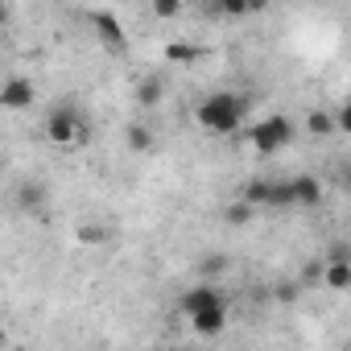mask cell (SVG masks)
I'll return each instance as SVG.
<instances>
[{"label":"cell","instance_id":"5bb4252c","mask_svg":"<svg viewBox=\"0 0 351 351\" xmlns=\"http://www.w3.org/2000/svg\"><path fill=\"white\" fill-rule=\"evenodd\" d=\"M252 211H256V207L240 199L236 207H228V223H236V228H240V223H248V219H252Z\"/></svg>","mask_w":351,"mask_h":351},{"label":"cell","instance_id":"d6986e66","mask_svg":"<svg viewBox=\"0 0 351 351\" xmlns=\"http://www.w3.org/2000/svg\"><path fill=\"white\" fill-rule=\"evenodd\" d=\"M223 269H228V261H223V256H211V261H207V273H223Z\"/></svg>","mask_w":351,"mask_h":351},{"label":"cell","instance_id":"5b68a950","mask_svg":"<svg viewBox=\"0 0 351 351\" xmlns=\"http://www.w3.org/2000/svg\"><path fill=\"white\" fill-rule=\"evenodd\" d=\"M191 322H195V330H199V335H219V330H223V322H228V306H223V302H215V306H207V310L191 314Z\"/></svg>","mask_w":351,"mask_h":351},{"label":"cell","instance_id":"7a4b0ae2","mask_svg":"<svg viewBox=\"0 0 351 351\" xmlns=\"http://www.w3.org/2000/svg\"><path fill=\"white\" fill-rule=\"evenodd\" d=\"M289 136H293L289 120H285V116H269V120L252 124V132H248V145H252L256 153H277L281 145H289Z\"/></svg>","mask_w":351,"mask_h":351},{"label":"cell","instance_id":"4fadbf2b","mask_svg":"<svg viewBox=\"0 0 351 351\" xmlns=\"http://www.w3.org/2000/svg\"><path fill=\"white\" fill-rule=\"evenodd\" d=\"M244 203H252V207L269 203V182H248L244 186Z\"/></svg>","mask_w":351,"mask_h":351},{"label":"cell","instance_id":"8992f818","mask_svg":"<svg viewBox=\"0 0 351 351\" xmlns=\"http://www.w3.org/2000/svg\"><path fill=\"white\" fill-rule=\"evenodd\" d=\"M91 25L99 29V38H104L112 50H124V42H128V38H124V29H120V21H116V17H108V13H95V17H91Z\"/></svg>","mask_w":351,"mask_h":351},{"label":"cell","instance_id":"ac0fdd59","mask_svg":"<svg viewBox=\"0 0 351 351\" xmlns=\"http://www.w3.org/2000/svg\"><path fill=\"white\" fill-rule=\"evenodd\" d=\"M157 99H161V87L157 83H145L141 87V104H157Z\"/></svg>","mask_w":351,"mask_h":351},{"label":"cell","instance_id":"3957f363","mask_svg":"<svg viewBox=\"0 0 351 351\" xmlns=\"http://www.w3.org/2000/svg\"><path fill=\"white\" fill-rule=\"evenodd\" d=\"M79 116L71 112V108H62V112H54L50 116V124H46V132H50V141H58V145H71L75 136H79Z\"/></svg>","mask_w":351,"mask_h":351},{"label":"cell","instance_id":"8fae6325","mask_svg":"<svg viewBox=\"0 0 351 351\" xmlns=\"http://www.w3.org/2000/svg\"><path fill=\"white\" fill-rule=\"evenodd\" d=\"M165 58H169V62H195V58H199V50H195L191 42H173V46L165 50Z\"/></svg>","mask_w":351,"mask_h":351},{"label":"cell","instance_id":"603a6c76","mask_svg":"<svg viewBox=\"0 0 351 351\" xmlns=\"http://www.w3.org/2000/svg\"><path fill=\"white\" fill-rule=\"evenodd\" d=\"M0 173H5V165H0Z\"/></svg>","mask_w":351,"mask_h":351},{"label":"cell","instance_id":"9a60e30c","mask_svg":"<svg viewBox=\"0 0 351 351\" xmlns=\"http://www.w3.org/2000/svg\"><path fill=\"white\" fill-rule=\"evenodd\" d=\"M178 9H182V0H153V17H161V21L178 17Z\"/></svg>","mask_w":351,"mask_h":351},{"label":"cell","instance_id":"ba28073f","mask_svg":"<svg viewBox=\"0 0 351 351\" xmlns=\"http://www.w3.org/2000/svg\"><path fill=\"white\" fill-rule=\"evenodd\" d=\"M318 281H326L330 289H347V285H351V265H347L343 256H335L330 265H322V277H318Z\"/></svg>","mask_w":351,"mask_h":351},{"label":"cell","instance_id":"ffe728a7","mask_svg":"<svg viewBox=\"0 0 351 351\" xmlns=\"http://www.w3.org/2000/svg\"><path fill=\"white\" fill-rule=\"evenodd\" d=\"M314 277H322V265H306V273H302V281H314Z\"/></svg>","mask_w":351,"mask_h":351},{"label":"cell","instance_id":"e0dca14e","mask_svg":"<svg viewBox=\"0 0 351 351\" xmlns=\"http://www.w3.org/2000/svg\"><path fill=\"white\" fill-rule=\"evenodd\" d=\"M17 203H21V207H34V203H42V186H25V191L17 195Z\"/></svg>","mask_w":351,"mask_h":351},{"label":"cell","instance_id":"2e32d148","mask_svg":"<svg viewBox=\"0 0 351 351\" xmlns=\"http://www.w3.org/2000/svg\"><path fill=\"white\" fill-rule=\"evenodd\" d=\"M306 128H310V132H335V116H326V112H314V116L306 120Z\"/></svg>","mask_w":351,"mask_h":351},{"label":"cell","instance_id":"7c38bea8","mask_svg":"<svg viewBox=\"0 0 351 351\" xmlns=\"http://www.w3.org/2000/svg\"><path fill=\"white\" fill-rule=\"evenodd\" d=\"M128 145H132L136 153H149V149H153V136H149L141 124H132V128H128Z\"/></svg>","mask_w":351,"mask_h":351},{"label":"cell","instance_id":"44dd1931","mask_svg":"<svg viewBox=\"0 0 351 351\" xmlns=\"http://www.w3.org/2000/svg\"><path fill=\"white\" fill-rule=\"evenodd\" d=\"M5 25H9V9H5V5H0V29H5Z\"/></svg>","mask_w":351,"mask_h":351},{"label":"cell","instance_id":"9c48e42d","mask_svg":"<svg viewBox=\"0 0 351 351\" xmlns=\"http://www.w3.org/2000/svg\"><path fill=\"white\" fill-rule=\"evenodd\" d=\"M289 191H293V203H306V207H314V203L322 199V191H318V182H314V178H293V182H289Z\"/></svg>","mask_w":351,"mask_h":351},{"label":"cell","instance_id":"52a82bcc","mask_svg":"<svg viewBox=\"0 0 351 351\" xmlns=\"http://www.w3.org/2000/svg\"><path fill=\"white\" fill-rule=\"evenodd\" d=\"M215 302H223L219 289H215V285H199V289H191V293L182 298V310H186V318H191V314H199V310H207V306H215Z\"/></svg>","mask_w":351,"mask_h":351},{"label":"cell","instance_id":"7402d4cb","mask_svg":"<svg viewBox=\"0 0 351 351\" xmlns=\"http://www.w3.org/2000/svg\"><path fill=\"white\" fill-rule=\"evenodd\" d=\"M5 343H9V335H5V330H0V347H5Z\"/></svg>","mask_w":351,"mask_h":351},{"label":"cell","instance_id":"30bf717a","mask_svg":"<svg viewBox=\"0 0 351 351\" xmlns=\"http://www.w3.org/2000/svg\"><path fill=\"white\" fill-rule=\"evenodd\" d=\"M215 13L219 17H244V13H252V0H215Z\"/></svg>","mask_w":351,"mask_h":351},{"label":"cell","instance_id":"277c9868","mask_svg":"<svg viewBox=\"0 0 351 351\" xmlns=\"http://www.w3.org/2000/svg\"><path fill=\"white\" fill-rule=\"evenodd\" d=\"M29 104H34V83H29V79H9L5 87H0V108L21 112V108H29Z\"/></svg>","mask_w":351,"mask_h":351},{"label":"cell","instance_id":"6da1fadb","mask_svg":"<svg viewBox=\"0 0 351 351\" xmlns=\"http://www.w3.org/2000/svg\"><path fill=\"white\" fill-rule=\"evenodd\" d=\"M240 120H244V99H240V95L219 91V95H207V99L199 104V124H203L207 132H236Z\"/></svg>","mask_w":351,"mask_h":351}]
</instances>
